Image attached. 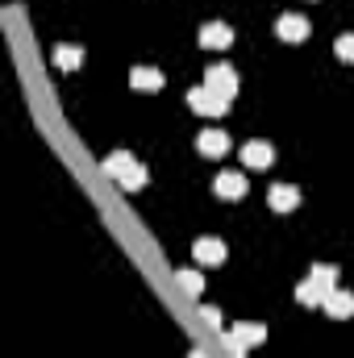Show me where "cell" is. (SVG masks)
<instances>
[{"instance_id":"21","label":"cell","mask_w":354,"mask_h":358,"mask_svg":"<svg viewBox=\"0 0 354 358\" xmlns=\"http://www.w3.org/2000/svg\"><path fill=\"white\" fill-rule=\"evenodd\" d=\"M187 358H204V355H200V350H192V355H187Z\"/></svg>"},{"instance_id":"12","label":"cell","mask_w":354,"mask_h":358,"mask_svg":"<svg viewBox=\"0 0 354 358\" xmlns=\"http://www.w3.org/2000/svg\"><path fill=\"white\" fill-rule=\"evenodd\" d=\"M129 84L138 92H159L163 88V76H159L155 67H134V71H129Z\"/></svg>"},{"instance_id":"19","label":"cell","mask_w":354,"mask_h":358,"mask_svg":"<svg viewBox=\"0 0 354 358\" xmlns=\"http://www.w3.org/2000/svg\"><path fill=\"white\" fill-rule=\"evenodd\" d=\"M334 50H338V59H346V63H354V34H342Z\"/></svg>"},{"instance_id":"5","label":"cell","mask_w":354,"mask_h":358,"mask_svg":"<svg viewBox=\"0 0 354 358\" xmlns=\"http://www.w3.org/2000/svg\"><path fill=\"white\" fill-rule=\"evenodd\" d=\"M225 338L238 346V350H246V346H259V342H267V325H234V329H225Z\"/></svg>"},{"instance_id":"10","label":"cell","mask_w":354,"mask_h":358,"mask_svg":"<svg viewBox=\"0 0 354 358\" xmlns=\"http://www.w3.org/2000/svg\"><path fill=\"white\" fill-rule=\"evenodd\" d=\"M296 204H300V192L296 187H288V183H275L271 187V208L275 213H292Z\"/></svg>"},{"instance_id":"2","label":"cell","mask_w":354,"mask_h":358,"mask_svg":"<svg viewBox=\"0 0 354 358\" xmlns=\"http://www.w3.org/2000/svg\"><path fill=\"white\" fill-rule=\"evenodd\" d=\"M204 88H213V92H221L225 100H234V96H238V71H234L229 63H213V67L204 71Z\"/></svg>"},{"instance_id":"3","label":"cell","mask_w":354,"mask_h":358,"mask_svg":"<svg viewBox=\"0 0 354 358\" xmlns=\"http://www.w3.org/2000/svg\"><path fill=\"white\" fill-rule=\"evenodd\" d=\"M309 29H313V25H309V17H300V13H283L279 25H275V34H279L283 42H304Z\"/></svg>"},{"instance_id":"4","label":"cell","mask_w":354,"mask_h":358,"mask_svg":"<svg viewBox=\"0 0 354 358\" xmlns=\"http://www.w3.org/2000/svg\"><path fill=\"white\" fill-rule=\"evenodd\" d=\"M200 46H208V50H225V46H234V29L221 25V21H208V25H200Z\"/></svg>"},{"instance_id":"11","label":"cell","mask_w":354,"mask_h":358,"mask_svg":"<svg viewBox=\"0 0 354 358\" xmlns=\"http://www.w3.org/2000/svg\"><path fill=\"white\" fill-rule=\"evenodd\" d=\"M271 159H275V150L267 142H246L242 146V163L246 167H271Z\"/></svg>"},{"instance_id":"9","label":"cell","mask_w":354,"mask_h":358,"mask_svg":"<svg viewBox=\"0 0 354 358\" xmlns=\"http://www.w3.org/2000/svg\"><path fill=\"white\" fill-rule=\"evenodd\" d=\"M196 259L200 263H208V267H217V263H225V246L217 242V238H196Z\"/></svg>"},{"instance_id":"15","label":"cell","mask_w":354,"mask_h":358,"mask_svg":"<svg viewBox=\"0 0 354 358\" xmlns=\"http://www.w3.org/2000/svg\"><path fill=\"white\" fill-rule=\"evenodd\" d=\"M129 167H134V159H129L125 150H117V155H108V159H104V171H108L113 179H121Z\"/></svg>"},{"instance_id":"13","label":"cell","mask_w":354,"mask_h":358,"mask_svg":"<svg viewBox=\"0 0 354 358\" xmlns=\"http://www.w3.org/2000/svg\"><path fill=\"white\" fill-rule=\"evenodd\" d=\"M80 63H84V50H80V46H59V50H55V67H59V71H76Z\"/></svg>"},{"instance_id":"20","label":"cell","mask_w":354,"mask_h":358,"mask_svg":"<svg viewBox=\"0 0 354 358\" xmlns=\"http://www.w3.org/2000/svg\"><path fill=\"white\" fill-rule=\"evenodd\" d=\"M200 313H204V321H208L213 329H221V308H213V304H204Z\"/></svg>"},{"instance_id":"17","label":"cell","mask_w":354,"mask_h":358,"mask_svg":"<svg viewBox=\"0 0 354 358\" xmlns=\"http://www.w3.org/2000/svg\"><path fill=\"white\" fill-rule=\"evenodd\" d=\"M309 279H317L325 292H334V287H338V267H325V263H317V267L309 271Z\"/></svg>"},{"instance_id":"18","label":"cell","mask_w":354,"mask_h":358,"mask_svg":"<svg viewBox=\"0 0 354 358\" xmlns=\"http://www.w3.org/2000/svg\"><path fill=\"white\" fill-rule=\"evenodd\" d=\"M117 183H121V187H129V192H138V187L146 183V167H142V163H134V167H129L125 176L117 179Z\"/></svg>"},{"instance_id":"7","label":"cell","mask_w":354,"mask_h":358,"mask_svg":"<svg viewBox=\"0 0 354 358\" xmlns=\"http://www.w3.org/2000/svg\"><path fill=\"white\" fill-rule=\"evenodd\" d=\"M213 192H217L221 200H238V196H246V176H238V171H221L217 183H213Z\"/></svg>"},{"instance_id":"8","label":"cell","mask_w":354,"mask_h":358,"mask_svg":"<svg viewBox=\"0 0 354 358\" xmlns=\"http://www.w3.org/2000/svg\"><path fill=\"white\" fill-rule=\"evenodd\" d=\"M196 146H200V155H208V159H221V155L229 150V138H225L221 129H204V134L196 138Z\"/></svg>"},{"instance_id":"1","label":"cell","mask_w":354,"mask_h":358,"mask_svg":"<svg viewBox=\"0 0 354 358\" xmlns=\"http://www.w3.org/2000/svg\"><path fill=\"white\" fill-rule=\"evenodd\" d=\"M187 104H192V108H196L200 117H221V113L229 108V100H225L221 92L204 88V84H200V88H192V92H187Z\"/></svg>"},{"instance_id":"16","label":"cell","mask_w":354,"mask_h":358,"mask_svg":"<svg viewBox=\"0 0 354 358\" xmlns=\"http://www.w3.org/2000/svg\"><path fill=\"white\" fill-rule=\"evenodd\" d=\"M176 279H179V287H183L187 296H200V287H204V279H200V271H192V267L176 271Z\"/></svg>"},{"instance_id":"14","label":"cell","mask_w":354,"mask_h":358,"mask_svg":"<svg viewBox=\"0 0 354 358\" xmlns=\"http://www.w3.org/2000/svg\"><path fill=\"white\" fill-rule=\"evenodd\" d=\"M325 296H330V292H325L317 279H304V283L296 287V300H300V304H325Z\"/></svg>"},{"instance_id":"6","label":"cell","mask_w":354,"mask_h":358,"mask_svg":"<svg viewBox=\"0 0 354 358\" xmlns=\"http://www.w3.org/2000/svg\"><path fill=\"white\" fill-rule=\"evenodd\" d=\"M330 317H338V321H346L354 317V292H342V287H334L330 296H325V304H321Z\"/></svg>"}]
</instances>
